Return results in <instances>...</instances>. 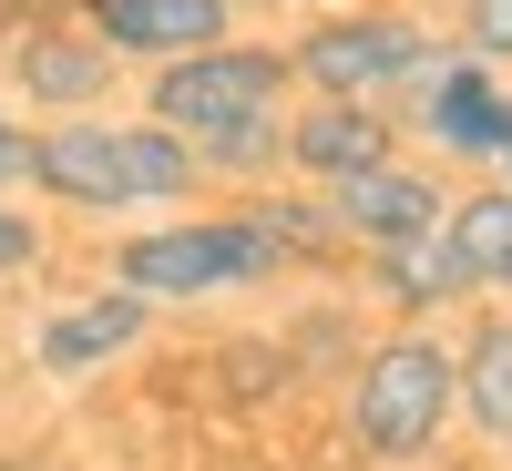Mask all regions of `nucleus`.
<instances>
[{
	"label": "nucleus",
	"mask_w": 512,
	"mask_h": 471,
	"mask_svg": "<svg viewBox=\"0 0 512 471\" xmlns=\"http://www.w3.org/2000/svg\"><path fill=\"white\" fill-rule=\"evenodd\" d=\"M287 93H297V72L277 41H205V52H175L144 72V113L195 144L205 185L287 164Z\"/></svg>",
	"instance_id": "obj_1"
},
{
	"label": "nucleus",
	"mask_w": 512,
	"mask_h": 471,
	"mask_svg": "<svg viewBox=\"0 0 512 471\" xmlns=\"http://www.w3.org/2000/svg\"><path fill=\"white\" fill-rule=\"evenodd\" d=\"M31 195L72 205V216H134V205H195L205 164L164 123H113V113H52L31 134Z\"/></svg>",
	"instance_id": "obj_2"
},
{
	"label": "nucleus",
	"mask_w": 512,
	"mask_h": 471,
	"mask_svg": "<svg viewBox=\"0 0 512 471\" xmlns=\"http://www.w3.org/2000/svg\"><path fill=\"white\" fill-rule=\"evenodd\" d=\"M451 410H461V369H451V338L431 318L379 328L349 359V441H359V461H390V471L431 461Z\"/></svg>",
	"instance_id": "obj_3"
},
{
	"label": "nucleus",
	"mask_w": 512,
	"mask_h": 471,
	"mask_svg": "<svg viewBox=\"0 0 512 471\" xmlns=\"http://www.w3.org/2000/svg\"><path fill=\"white\" fill-rule=\"evenodd\" d=\"M267 277H287V256L246 205H226V216H164V226H134L113 246V287L154 297V308L236 297V287H267Z\"/></svg>",
	"instance_id": "obj_4"
},
{
	"label": "nucleus",
	"mask_w": 512,
	"mask_h": 471,
	"mask_svg": "<svg viewBox=\"0 0 512 471\" xmlns=\"http://www.w3.org/2000/svg\"><path fill=\"white\" fill-rule=\"evenodd\" d=\"M431 62H441V31H420L410 11H328L287 41V72L308 93H338V103H390Z\"/></svg>",
	"instance_id": "obj_5"
},
{
	"label": "nucleus",
	"mask_w": 512,
	"mask_h": 471,
	"mask_svg": "<svg viewBox=\"0 0 512 471\" xmlns=\"http://www.w3.org/2000/svg\"><path fill=\"white\" fill-rule=\"evenodd\" d=\"M410 93H420V144H431L441 164H482V175L512 185V93H502L492 62L441 52Z\"/></svg>",
	"instance_id": "obj_6"
},
{
	"label": "nucleus",
	"mask_w": 512,
	"mask_h": 471,
	"mask_svg": "<svg viewBox=\"0 0 512 471\" xmlns=\"http://www.w3.org/2000/svg\"><path fill=\"white\" fill-rule=\"evenodd\" d=\"M113 72H123V62H113L72 11L31 21V31L11 41V93H21L31 113H103V103H113Z\"/></svg>",
	"instance_id": "obj_7"
},
{
	"label": "nucleus",
	"mask_w": 512,
	"mask_h": 471,
	"mask_svg": "<svg viewBox=\"0 0 512 471\" xmlns=\"http://www.w3.org/2000/svg\"><path fill=\"white\" fill-rule=\"evenodd\" d=\"M144 338H154V297H134V287H82L72 308L41 318L31 369H41V379H93V369H113V359H134Z\"/></svg>",
	"instance_id": "obj_8"
},
{
	"label": "nucleus",
	"mask_w": 512,
	"mask_h": 471,
	"mask_svg": "<svg viewBox=\"0 0 512 471\" xmlns=\"http://www.w3.org/2000/svg\"><path fill=\"white\" fill-rule=\"evenodd\" d=\"M72 21L103 41L113 62H175L205 41H236V0H72Z\"/></svg>",
	"instance_id": "obj_9"
},
{
	"label": "nucleus",
	"mask_w": 512,
	"mask_h": 471,
	"mask_svg": "<svg viewBox=\"0 0 512 471\" xmlns=\"http://www.w3.org/2000/svg\"><path fill=\"white\" fill-rule=\"evenodd\" d=\"M390 154H400V123L379 103L308 93V113H287V175H308V185H349V175H369Z\"/></svg>",
	"instance_id": "obj_10"
},
{
	"label": "nucleus",
	"mask_w": 512,
	"mask_h": 471,
	"mask_svg": "<svg viewBox=\"0 0 512 471\" xmlns=\"http://www.w3.org/2000/svg\"><path fill=\"white\" fill-rule=\"evenodd\" d=\"M328 195V216H338V236L349 246H400V236H431L441 216H451V195H441V175H420V164H369V175H349V185H318Z\"/></svg>",
	"instance_id": "obj_11"
},
{
	"label": "nucleus",
	"mask_w": 512,
	"mask_h": 471,
	"mask_svg": "<svg viewBox=\"0 0 512 471\" xmlns=\"http://www.w3.org/2000/svg\"><path fill=\"white\" fill-rule=\"evenodd\" d=\"M359 256H369V297L390 318H441V308L472 297V277H461V256H451L441 226L431 236H400V246H359Z\"/></svg>",
	"instance_id": "obj_12"
},
{
	"label": "nucleus",
	"mask_w": 512,
	"mask_h": 471,
	"mask_svg": "<svg viewBox=\"0 0 512 471\" xmlns=\"http://www.w3.org/2000/svg\"><path fill=\"white\" fill-rule=\"evenodd\" d=\"M441 236H451V256H461V277H472V297L512 287V185H482V195H451Z\"/></svg>",
	"instance_id": "obj_13"
},
{
	"label": "nucleus",
	"mask_w": 512,
	"mask_h": 471,
	"mask_svg": "<svg viewBox=\"0 0 512 471\" xmlns=\"http://www.w3.org/2000/svg\"><path fill=\"white\" fill-rule=\"evenodd\" d=\"M451 369H461V410H472V431L482 441H512V318H482L451 349Z\"/></svg>",
	"instance_id": "obj_14"
},
{
	"label": "nucleus",
	"mask_w": 512,
	"mask_h": 471,
	"mask_svg": "<svg viewBox=\"0 0 512 471\" xmlns=\"http://www.w3.org/2000/svg\"><path fill=\"white\" fill-rule=\"evenodd\" d=\"M246 216L277 236L287 267H328V256H349V236H338V216H328L318 185H308V195H277V185H267V195H246Z\"/></svg>",
	"instance_id": "obj_15"
},
{
	"label": "nucleus",
	"mask_w": 512,
	"mask_h": 471,
	"mask_svg": "<svg viewBox=\"0 0 512 471\" xmlns=\"http://www.w3.org/2000/svg\"><path fill=\"white\" fill-rule=\"evenodd\" d=\"M41 246H52V236H41V216H31L21 195H0V287H21V277L41 267Z\"/></svg>",
	"instance_id": "obj_16"
},
{
	"label": "nucleus",
	"mask_w": 512,
	"mask_h": 471,
	"mask_svg": "<svg viewBox=\"0 0 512 471\" xmlns=\"http://www.w3.org/2000/svg\"><path fill=\"white\" fill-rule=\"evenodd\" d=\"M461 52L472 62H512V0H461Z\"/></svg>",
	"instance_id": "obj_17"
},
{
	"label": "nucleus",
	"mask_w": 512,
	"mask_h": 471,
	"mask_svg": "<svg viewBox=\"0 0 512 471\" xmlns=\"http://www.w3.org/2000/svg\"><path fill=\"white\" fill-rule=\"evenodd\" d=\"M0 195H31V123L0 113Z\"/></svg>",
	"instance_id": "obj_18"
},
{
	"label": "nucleus",
	"mask_w": 512,
	"mask_h": 471,
	"mask_svg": "<svg viewBox=\"0 0 512 471\" xmlns=\"http://www.w3.org/2000/svg\"><path fill=\"white\" fill-rule=\"evenodd\" d=\"M11 11H31V21H52V11H72V0H11Z\"/></svg>",
	"instance_id": "obj_19"
},
{
	"label": "nucleus",
	"mask_w": 512,
	"mask_h": 471,
	"mask_svg": "<svg viewBox=\"0 0 512 471\" xmlns=\"http://www.w3.org/2000/svg\"><path fill=\"white\" fill-rule=\"evenodd\" d=\"M0 471H41V461H0Z\"/></svg>",
	"instance_id": "obj_20"
}]
</instances>
